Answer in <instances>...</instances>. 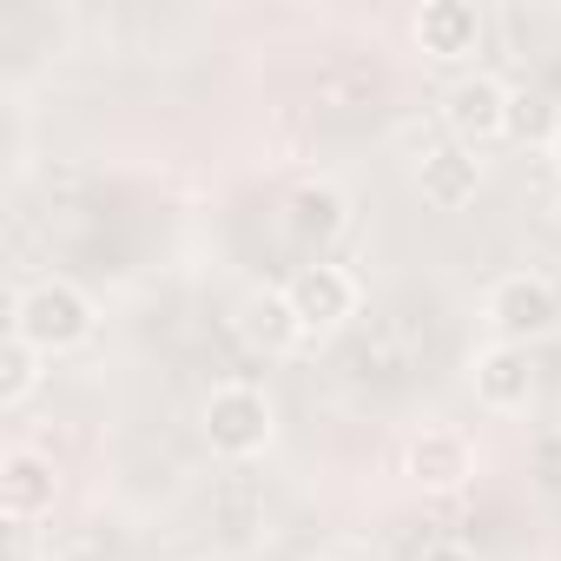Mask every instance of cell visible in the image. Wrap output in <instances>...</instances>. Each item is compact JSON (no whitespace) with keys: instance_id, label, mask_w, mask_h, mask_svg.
I'll list each match as a JSON object with an SVG mask.
<instances>
[{"instance_id":"cell-1","label":"cell","mask_w":561,"mask_h":561,"mask_svg":"<svg viewBox=\"0 0 561 561\" xmlns=\"http://www.w3.org/2000/svg\"><path fill=\"white\" fill-rule=\"evenodd\" d=\"M14 337H27L41 357L80 351L93 337V298L73 285V277H34V285L14 298Z\"/></svg>"},{"instance_id":"cell-2","label":"cell","mask_w":561,"mask_h":561,"mask_svg":"<svg viewBox=\"0 0 561 561\" xmlns=\"http://www.w3.org/2000/svg\"><path fill=\"white\" fill-rule=\"evenodd\" d=\"M198 430H205L211 456L251 462V456H264V443H271V430H277V423H271V397H264L257 383H218V390L205 397Z\"/></svg>"},{"instance_id":"cell-3","label":"cell","mask_w":561,"mask_h":561,"mask_svg":"<svg viewBox=\"0 0 561 561\" xmlns=\"http://www.w3.org/2000/svg\"><path fill=\"white\" fill-rule=\"evenodd\" d=\"M489 324H495V344H541L554 324H561V298H554V285L548 277H535V271H508V277H495L489 285Z\"/></svg>"},{"instance_id":"cell-4","label":"cell","mask_w":561,"mask_h":561,"mask_svg":"<svg viewBox=\"0 0 561 561\" xmlns=\"http://www.w3.org/2000/svg\"><path fill=\"white\" fill-rule=\"evenodd\" d=\"M285 298H291L305 337H331V331H344L357 318V277L344 264H298Z\"/></svg>"},{"instance_id":"cell-5","label":"cell","mask_w":561,"mask_h":561,"mask_svg":"<svg viewBox=\"0 0 561 561\" xmlns=\"http://www.w3.org/2000/svg\"><path fill=\"white\" fill-rule=\"evenodd\" d=\"M508 93H515V87H502L495 73H462V80L449 87V100H443L449 139L469 146V152H482L489 139H508Z\"/></svg>"},{"instance_id":"cell-6","label":"cell","mask_w":561,"mask_h":561,"mask_svg":"<svg viewBox=\"0 0 561 561\" xmlns=\"http://www.w3.org/2000/svg\"><path fill=\"white\" fill-rule=\"evenodd\" d=\"M469 383H476V403H482V410L515 416V410L535 403V357H528L522 344H489V351H476Z\"/></svg>"},{"instance_id":"cell-7","label":"cell","mask_w":561,"mask_h":561,"mask_svg":"<svg viewBox=\"0 0 561 561\" xmlns=\"http://www.w3.org/2000/svg\"><path fill=\"white\" fill-rule=\"evenodd\" d=\"M54 495H60V476L41 449H8L0 456V515L8 522H41L54 515Z\"/></svg>"},{"instance_id":"cell-8","label":"cell","mask_w":561,"mask_h":561,"mask_svg":"<svg viewBox=\"0 0 561 561\" xmlns=\"http://www.w3.org/2000/svg\"><path fill=\"white\" fill-rule=\"evenodd\" d=\"M403 476H410L416 489H430V495H449V489H462V482L476 476V456H469V443H462L456 430H423V436H410V449H403Z\"/></svg>"},{"instance_id":"cell-9","label":"cell","mask_w":561,"mask_h":561,"mask_svg":"<svg viewBox=\"0 0 561 561\" xmlns=\"http://www.w3.org/2000/svg\"><path fill=\"white\" fill-rule=\"evenodd\" d=\"M231 324H238V337H244L257 357H291V351L305 344V324H298V311H291L285 291H251Z\"/></svg>"},{"instance_id":"cell-10","label":"cell","mask_w":561,"mask_h":561,"mask_svg":"<svg viewBox=\"0 0 561 561\" xmlns=\"http://www.w3.org/2000/svg\"><path fill=\"white\" fill-rule=\"evenodd\" d=\"M416 47L430 60L456 67V60H469L482 47V14L469 8V0H430V8L416 14Z\"/></svg>"},{"instance_id":"cell-11","label":"cell","mask_w":561,"mask_h":561,"mask_svg":"<svg viewBox=\"0 0 561 561\" xmlns=\"http://www.w3.org/2000/svg\"><path fill=\"white\" fill-rule=\"evenodd\" d=\"M416 192L436 205V211H462L476 192H482V159L469 152V146H436V152H423V165H416Z\"/></svg>"},{"instance_id":"cell-12","label":"cell","mask_w":561,"mask_h":561,"mask_svg":"<svg viewBox=\"0 0 561 561\" xmlns=\"http://www.w3.org/2000/svg\"><path fill=\"white\" fill-rule=\"evenodd\" d=\"M344 225H351V198H344L337 185H324V179H311V185H298V192L285 198V231H291L305 251H324Z\"/></svg>"},{"instance_id":"cell-13","label":"cell","mask_w":561,"mask_h":561,"mask_svg":"<svg viewBox=\"0 0 561 561\" xmlns=\"http://www.w3.org/2000/svg\"><path fill=\"white\" fill-rule=\"evenodd\" d=\"M508 139L554 152V139H561V106H554L548 93H535V87H515V93H508Z\"/></svg>"},{"instance_id":"cell-14","label":"cell","mask_w":561,"mask_h":561,"mask_svg":"<svg viewBox=\"0 0 561 561\" xmlns=\"http://www.w3.org/2000/svg\"><path fill=\"white\" fill-rule=\"evenodd\" d=\"M257 515H264V495H257V482H251L244 469H231V476L211 489V522H218L231 541H244V535L257 528Z\"/></svg>"},{"instance_id":"cell-15","label":"cell","mask_w":561,"mask_h":561,"mask_svg":"<svg viewBox=\"0 0 561 561\" xmlns=\"http://www.w3.org/2000/svg\"><path fill=\"white\" fill-rule=\"evenodd\" d=\"M41 364H47V357H41L27 337H14V331H8V351H0V403H8V410H14V403H27V397L41 390Z\"/></svg>"},{"instance_id":"cell-16","label":"cell","mask_w":561,"mask_h":561,"mask_svg":"<svg viewBox=\"0 0 561 561\" xmlns=\"http://www.w3.org/2000/svg\"><path fill=\"white\" fill-rule=\"evenodd\" d=\"M535 476H541V489H548V495H561V436L535 443Z\"/></svg>"},{"instance_id":"cell-17","label":"cell","mask_w":561,"mask_h":561,"mask_svg":"<svg viewBox=\"0 0 561 561\" xmlns=\"http://www.w3.org/2000/svg\"><path fill=\"white\" fill-rule=\"evenodd\" d=\"M416 561H476V554H469V548H456V541H443V548H423Z\"/></svg>"},{"instance_id":"cell-18","label":"cell","mask_w":561,"mask_h":561,"mask_svg":"<svg viewBox=\"0 0 561 561\" xmlns=\"http://www.w3.org/2000/svg\"><path fill=\"white\" fill-rule=\"evenodd\" d=\"M554 225H561V185H554Z\"/></svg>"},{"instance_id":"cell-19","label":"cell","mask_w":561,"mask_h":561,"mask_svg":"<svg viewBox=\"0 0 561 561\" xmlns=\"http://www.w3.org/2000/svg\"><path fill=\"white\" fill-rule=\"evenodd\" d=\"M554 159H561V139H554Z\"/></svg>"}]
</instances>
